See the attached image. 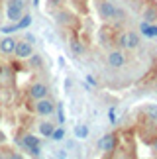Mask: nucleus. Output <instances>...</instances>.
Masks as SVG:
<instances>
[{"label":"nucleus","mask_w":157,"mask_h":159,"mask_svg":"<svg viewBox=\"0 0 157 159\" xmlns=\"http://www.w3.org/2000/svg\"><path fill=\"white\" fill-rule=\"evenodd\" d=\"M24 0H8L6 2V16L10 22H18L24 14Z\"/></svg>","instance_id":"4"},{"label":"nucleus","mask_w":157,"mask_h":159,"mask_svg":"<svg viewBox=\"0 0 157 159\" xmlns=\"http://www.w3.org/2000/svg\"><path fill=\"white\" fill-rule=\"evenodd\" d=\"M108 120H110V124H116L118 116H116V106H110L108 108Z\"/></svg>","instance_id":"20"},{"label":"nucleus","mask_w":157,"mask_h":159,"mask_svg":"<svg viewBox=\"0 0 157 159\" xmlns=\"http://www.w3.org/2000/svg\"><path fill=\"white\" fill-rule=\"evenodd\" d=\"M55 112H57V120L63 124V122H65V110H63V104H61V102H57V104H55Z\"/></svg>","instance_id":"19"},{"label":"nucleus","mask_w":157,"mask_h":159,"mask_svg":"<svg viewBox=\"0 0 157 159\" xmlns=\"http://www.w3.org/2000/svg\"><path fill=\"white\" fill-rule=\"evenodd\" d=\"M143 20L146 22H155L157 20V2H149L146 8H143Z\"/></svg>","instance_id":"11"},{"label":"nucleus","mask_w":157,"mask_h":159,"mask_svg":"<svg viewBox=\"0 0 157 159\" xmlns=\"http://www.w3.org/2000/svg\"><path fill=\"white\" fill-rule=\"evenodd\" d=\"M140 30H141V35H143V38H157V24H151V22H146V20H143L140 24Z\"/></svg>","instance_id":"10"},{"label":"nucleus","mask_w":157,"mask_h":159,"mask_svg":"<svg viewBox=\"0 0 157 159\" xmlns=\"http://www.w3.org/2000/svg\"><path fill=\"white\" fill-rule=\"evenodd\" d=\"M24 41H28V43H32V45H34V43H35V35H34V34H28Z\"/></svg>","instance_id":"24"},{"label":"nucleus","mask_w":157,"mask_h":159,"mask_svg":"<svg viewBox=\"0 0 157 159\" xmlns=\"http://www.w3.org/2000/svg\"><path fill=\"white\" fill-rule=\"evenodd\" d=\"M118 41V45H120V49H137L141 43V35L137 34V32H122L116 38Z\"/></svg>","instance_id":"1"},{"label":"nucleus","mask_w":157,"mask_h":159,"mask_svg":"<svg viewBox=\"0 0 157 159\" xmlns=\"http://www.w3.org/2000/svg\"><path fill=\"white\" fill-rule=\"evenodd\" d=\"M29 155H34V157H39L41 155V145H35V148H29V149H26Z\"/></svg>","instance_id":"22"},{"label":"nucleus","mask_w":157,"mask_h":159,"mask_svg":"<svg viewBox=\"0 0 157 159\" xmlns=\"http://www.w3.org/2000/svg\"><path fill=\"white\" fill-rule=\"evenodd\" d=\"M55 104L57 102L51 98L49 94L47 96H43V98H38L35 100V114L38 116H43V118H49L51 114H55Z\"/></svg>","instance_id":"2"},{"label":"nucleus","mask_w":157,"mask_h":159,"mask_svg":"<svg viewBox=\"0 0 157 159\" xmlns=\"http://www.w3.org/2000/svg\"><path fill=\"white\" fill-rule=\"evenodd\" d=\"M53 142H63L65 139V128H55V130L51 132V136H49Z\"/></svg>","instance_id":"17"},{"label":"nucleus","mask_w":157,"mask_h":159,"mask_svg":"<svg viewBox=\"0 0 157 159\" xmlns=\"http://www.w3.org/2000/svg\"><path fill=\"white\" fill-rule=\"evenodd\" d=\"M14 53H16V57L18 59H28L29 55L34 53L32 49V43H28V41H16V47H14Z\"/></svg>","instance_id":"8"},{"label":"nucleus","mask_w":157,"mask_h":159,"mask_svg":"<svg viewBox=\"0 0 157 159\" xmlns=\"http://www.w3.org/2000/svg\"><path fill=\"white\" fill-rule=\"evenodd\" d=\"M53 130H55V126H53L51 122H39V126H38V132H39L43 138H49Z\"/></svg>","instance_id":"13"},{"label":"nucleus","mask_w":157,"mask_h":159,"mask_svg":"<svg viewBox=\"0 0 157 159\" xmlns=\"http://www.w3.org/2000/svg\"><path fill=\"white\" fill-rule=\"evenodd\" d=\"M55 157H67V151H57Z\"/></svg>","instance_id":"25"},{"label":"nucleus","mask_w":157,"mask_h":159,"mask_svg":"<svg viewBox=\"0 0 157 159\" xmlns=\"http://www.w3.org/2000/svg\"><path fill=\"white\" fill-rule=\"evenodd\" d=\"M106 63L112 67V69H122L126 65V53L124 49H110L106 55Z\"/></svg>","instance_id":"6"},{"label":"nucleus","mask_w":157,"mask_h":159,"mask_svg":"<svg viewBox=\"0 0 157 159\" xmlns=\"http://www.w3.org/2000/svg\"><path fill=\"white\" fill-rule=\"evenodd\" d=\"M153 149H155V153H157V139L153 142Z\"/></svg>","instance_id":"26"},{"label":"nucleus","mask_w":157,"mask_h":159,"mask_svg":"<svg viewBox=\"0 0 157 159\" xmlns=\"http://www.w3.org/2000/svg\"><path fill=\"white\" fill-rule=\"evenodd\" d=\"M34 4H35V6H38V4H39V0H34Z\"/></svg>","instance_id":"27"},{"label":"nucleus","mask_w":157,"mask_h":159,"mask_svg":"<svg viewBox=\"0 0 157 159\" xmlns=\"http://www.w3.org/2000/svg\"><path fill=\"white\" fill-rule=\"evenodd\" d=\"M14 47H16V38H12L10 34L6 35V38L0 39V53L12 55V53H14Z\"/></svg>","instance_id":"9"},{"label":"nucleus","mask_w":157,"mask_h":159,"mask_svg":"<svg viewBox=\"0 0 157 159\" xmlns=\"http://www.w3.org/2000/svg\"><path fill=\"white\" fill-rule=\"evenodd\" d=\"M143 112H146V116H147L149 120L157 122V106H155V104H147V106H143Z\"/></svg>","instance_id":"16"},{"label":"nucleus","mask_w":157,"mask_h":159,"mask_svg":"<svg viewBox=\"0 0 157 159\" xmlns=\"http://www.w3.org/2000/svg\"><path fill=\"white\" fill-rule=\"evenodd\" d=\"M116 143H118L116 134H106L104 138H100L98 148H100V151H104V153H112V151L116 149Z\"/></svg>","instance_id":"7"},{"label":"nucleus","mask_w":157,"mask_h":159,"mask_svg":"<svg viewBox=\"0 0 157 159\" xmlns=\"http://www.w3.org/2000/svg\"><path fill=\"white\" fill-rule=\"evenodd\" d=\"M87 84H88L90 89H92V87H96V79H94L92 75H87Z\"/></svg>","instance_id":"23"},{"label":"nucleus","mask_w":157,"mask_h":159,"mask_svg":"<svg viewBox=\"0 0 157 159\" xmlns=\"http://www.w3.org/2000/svg\"><path fill=\"white\" fill-rule=\"evenodd\" d=\"M69 47H71V51H73L75 57H81V55H84V45H83L81 39H71V41H69Z\"/></svg>","instance_id":"12"},{"label":"nucleus","mask_w":157,"mask_h":159,"mask_svg":"<svg viewBox=\"0 0 157 159\" xmlns=\"http://www.w3.org/2000/svg\"><path fill=\"white\" fill-rule=\"evenodd\" d=\"M28 59H29V65L35 67V69H39V67L43 65V59H41V55H38V53H32Z\"/></svg>","instance_id":"18"},{"label":"nucleus","mask_w":157,"mask_h":159,"mask_svg":"<svg viewBox=\"0 0 157 159\" xmlns=\"http://www.w3.org/2000/svg\"><path fill=\"white\" fill-rule=\"evenodd\" d=\"M29 24H32V14H22V18L16 22V26H18V30H26Z\"/></svg>","instance_id":"15"},{"label":"nucleus","mask_w":157,"mask_h":159,"mask_svg":"<svg viewBox=\"0 0 157 159\" xmlns=\"http://www.w3.org/2000/svg\"><path fill=\"white\" fill-rule=\"evenodd\" d=\"M0 32L6 34V35H8V34H14V32H18V26H16V24H12V26H2V28H0Z\"/></svg>","instance_id":"21"},{"label":"nucleus","mask_w":157,"mask_h":159,"mask_svg":"<svg viewBox=\"0 0 157 159\" xmlns=\"http://www.w3.org/2000/svg\"><path fill=\"white\" fill-rule=\"evenodd\" d=\"M75 136H77V139L88 138V126L87 124H77L75 126Z\"/></svg>","instance_id":"14"},{"label":"nucleus","mask_w":157,"mask_h":159,"mask_svg":"<svg viewBox=\"0 0 157 159\" xmlns=\"http://www.w3.org/2000/svg\"><path fill=\"white\" fill-rule=\"evenodd\" d=\"M49 94V84L43 83V81H35L29 84V89H28V96L32 100H38V98H43V96Z\"/></svg>","instance_id":"5"},{"label":"nucleus","mask_w":157,"mask_h":159,"mask_svg":"<svg viewBox=\"0 0 157 159\" xmlns=\"http://www.w3.org/2000/svg\"><path fill=\"white\" fill-rule=\"evenodd\" d=\"M98 16H100V20H104V22H112V20H116V16H118V8L110 0H100L98 2Z\"/></svg>","instance_id":"3"}]
</instances>
